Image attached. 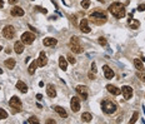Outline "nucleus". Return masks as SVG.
<instances>
[{"label":"nucleus","mask_w":145,"mask_h":124,"mask_svg":"<svg viewBox=\"0 0 145 124\" xmlns=\"http://www.w3.org/2000/svg\"><path fill=\"white\" fill-rule=\"evenodd\" d=\"M109 13L113 15V16H115L116 19H123L124 16L126 15V10H125V6H124L121 3H113L110 4L109 6Z\"/></svg>","instance_id":"f257e3e1"},{"label":"nucleus","mask_w":145,"mask_h":124,"mask_svg":"<svg viewBox=\"0 0 145 124\" xmlns=\"http://www.w3.org/2000/svg\"><path fill=\"white\" fill-rule=\"evenodd\" d=\"M90 20L94 24H96V25H101V24H105L106 23V20H108V16H106V14L104 13V11H94V13H91L90 14Z\"/></svg>","instance_id":"f03ea898"},{"label":"nucleus","mask_w":145,"mask_h":124,"mask_svg":"<svg viewBox=\"0 0 145 124\" xmlns=\"http://www.w3.org/2000/svg\"><path fill=\"white\" fill-rule=\"evenodd\" d=\"M101 109H103V112H104L105 114L110 115V114H114V113L116 112L118 107H116V104L114 101L105 99V100H103V103H101Z\"/></svg>","instance_id":"7ed1b4c3"},{"label":"nucleus","mask_w":145,"mask_h":124,"mask_svg":"<svg viewBox=\"0 0 145 124\" xmlns=\"http://www.w3.org/2000/svg\"><path fill=\"white\" fill-rule=\"evenodd\" d=\"M3 36L5 39H13L15 36V28L13 25H6L4 29H3Z\"/></svg>","instance_id":"20e7f679"},{"label":"nucleus","mask_w":145,"mask_h":124,"mask_svg":"<svg viewBox=\"0 0 145 124\" xmlns=\"http://www.w3.org/2000/svg\"><path fill=\"white\" fill-rule=\"evenodd\" d=\"M21 41L24 44H26V45H30V44H33L34 43V40H35V35L33 34V33H30V32H26V33H23V35H21Z\"/></svg>","instance_id":"39448f33"},{"label":"nucleus","mask_w":145,"mask_h":124,"mask_svg":"<svg viewBox=\"0 0 145 124\" xmlns=\"http://www.w3.org/2000/svg\"><path fill=\"white\" fill-rule=\"evenodd\" d=\"M9 105L13 109H15L16 112H19L20 108H21V100H20L18 97H11V99L9 100Z\"/></svg>","instance_id":"423d86ee"},{"label":"nucleus","mask_w":145,"mask_h":124,"mask_svg":"<svg viewBox=\"0 0 145 124\" xmlns=\"http://www.w3.org/2000/svg\"><path fill=\"white\" fill-rule=\"evenodd\" d=\"M75 90H76V93L80 95V98L83 100H86L88 99V88L85 85H78Z\"/></svg>","instance_id":"0eeeda50"},{"label":"nucleus","mask_w":145,"mask_h":124,"mask_svg":"<svg viewBox=\"0 0 145 124\" xmlns=\"http://www.w3.org/2000/svg\"><path fill=\"white\" fill-rule=\"evenodd\" d=\"M70 108L74 113H78L80 109V99L78 97H72L70 100Z\"/></svg>","instance_id":"6e6552de"},{"label":"nucleus","mask_w":145,"mask_h":124,"mask_svg":"<svg viewBox=\"0 0 145 124\" xmlns=\"http://www.w3.org/2000/svg\"><path fill=\"white\" fill-rule=\"evenodd\" d=\"M121 91H123V95H124V99L125 100H129L133 97V88L129 85H124L121 88Z\"/></svg>","instance_id":"1a4fd4ad"},{"label":"nucleus","mask_w":145,"mask_h":124,"mask_svg":"<svg viewBox=\"0 0 145 124\" xmlns=\"http://www.w3.org/2000/svg\"><path fill=\"white\" fill-rule=\"evenodd\" d=\"M48 64V58H46V54L44 53V51H41V53L39 54V59H38V65L39 67H45Z\"/></svg>","instance_id":"9d476101"},{"label":"nucleus","mask_w":145,"mask_h":124,"mask_svg":"<svg viewBox=\"0 0 145 124\" xmlns=\"http://www.w3.org/2000/svg\"><path fill=\"white\" fill-rule=\"evenodd\" d=\"M80 30L83 33H86V34L91 32V29H90V26L88 24V19H83L80 22Z\"/></svg>","instance_id":"9b49d317"},{"label":"nucleus","mask_w":145,"mask_h":124,"mask_svg":"<svg viewBox=\"0 0 145 124\" xmlns=\"http://www.w3.org/2000/svg\"><path fill=\"white\" fill-rule=\"evenodd\" d=\"M11 15L13 16H23L24 14H25V11H24V9L23 8H20V6H14L13 9H11Z\"/></svg>","instance_id":"f8f14e48"},{"label":"nucleus","mask_w":145,"mask_h":124,"mask_svg":"<svg viewBox=\"0 0 145 124\" xmlns=\"http://www.w3.org/2000/svg\"><path fill=\"white\" fill-rule=\"evenodd\" d=\"M106 90L110 93V94H113V95H119L120 93H121V89L116 88L115 85H111V84H108L106 85Z\"/></svg>","instance_id":"ddd939ff"},{"label":"nucleus","mask_w":145,"mask_h":124,"mask_svg":"<svg viewBox=\"0 0 145 124\" xmlns=\"http://www.w3.org/2000/svg\"><path fill=\"white\" fill-rule=\"evenodd\" d=\"M103 69H104V75H105V78L106 79H113L114 78V71H113V69L109 67V65H104L103 67Z\"/></svg>","instance_id":"4468645a"},{"label":"nucleus","mask_w":145,"mask_h":124,"mask_svg":"<svg viewBox=\"0 0 145 124\" xmlns=\"http://www.w3.org/2000/svg\"><path fill=\"white\" fill-rule=\"evenodd\" d=\"M14 50H15L16 54H21L23 51H24V43H23L21 40L15 41V44H14Z\"/></svg>","instance_id":"2eb2a0df"},{"label":"nucleus","mask_w":145,"mask_h":124,"mask_svg":"<svg viewBox=\"0 0 145 124\" xmlns=\"http://www.w3.org/2000/svg\"><path fill=\"white\" fill-rule=\"evenodd\" d=\"M69 45H70V49L72 50V53H75V54H80V53H83V48H81L80 43L69 44Z\"/></svg>","instance_id":"dca6fc26"},{"label":"nucleus","mask_w":145,"mask_h":124,"mask_svg":"<svg viewBox=\"0 0 145 124\" xmlns=\"http://www.w3.org/2000/svg\"><path fill=\"white\" fill-rule=\"evenodd\" d=\"M43 43H44L45 46H53V45H56L58 40H56L55 38H45Z\"/></svg>","instance_id":"f3484780"},{"label":"nucleus","mask_w":145,"mask_h":124,"mask_svg":"<svg viewBox=\"0 0 145 124\" xmlns=\"http://www.w3.org/2000/svg\"><path fill=\"white\" fill-rule=\"evenodd\" d=\"M59 67H60V69L63 70V71H65L68 69V60L64 56H60L59 58Z\"/></svg>","instance_id":"a211bd4d"},{"label":"nucleus","mask_w":145,"mask_h":124,"mask_svg":"<svg viewBox=\"0 0 145 124\" xmlns=\"http://www.w3.org/2000/svg\"><path fill=\"white\" fill-rule=\"evenodd\" d=\"M46 93H48V95H49L50 98H55V97H56V90H55V88L51 85V84H49V85L46 87Z\"/></svg>","instance_id":"6ab92c4d"},{"label":"nucleus","mask_w":145,"mask_h":124,"mask_svg":"<svg viewBox=\"0 0 145 124\" xmlns=\"http://www.w3.org/2000/svg\"><path fill=\"white\" fill-rule=\"evenodd\" d=\"M16 88L21 91V93H28V85L25 84L24 81H21V80H19L18 83H16Z\"/></svg>","instance_id":"aec40b11"},{"label":"nucleus","mask_w":145,"mask_h":124,"mask_svg":"<svg viewBox=\"0 0 145 124\" xmlns=\"http://www.w3.org/2000/svg\"><path fill=\"white\" fill-rule=\"evenodd\" d=\"M54 110L58 113L61 118H68V113H66V110L64 108H61V107H54Z\"/></svg>","instance_id":"412c9836"},{"label":"nucleus","mask_w":145,"mask_h":124,"mask_svg":"<svg viewBox=\"0 0 145 124\" xmlns=\"http://www.w3.org/2000/svg\"><path fill=\"white\" fill-rule=\"evenodd\" d=\"M4 64H5V67H6L8 69H14L15 65H16V61H15V59L10 58V59H6V60H5Z\"/></svg>","instance_id":"4be33fe9"},{"label":"nucleus","mask_w":145,"mask_h":124,"mask_svg":"<svg viewBox=\"0 0 145 124\" xmlns=\"http://www.w3.org/2000/svg\"><path fill=\"white\" fill-rule=\"evenodd\" d=\"M91 119H93V115L90 114V113H83L81 114V120L83 122L89 123V122H91Z\"/></svg>","instance_id":"5701e85b"},{"label":"nucleus","mask_w":145,"mask_h":124,"mask_svg":"<svg viewBox=\"0 0 145 124\" xmlns=\"http://www.w3.org/2000/svg\"><path fill=\"white\" fill-rule=\"evenodd\" d=\"M134 65H135V68L139 70V71H141V70H144V65H143V61L140 60V59H134Z\"/></svg>","instance_id":"b1692460"},{"label":"nucleus","mask_w":145,"mask_h":124,"mask_svg":"<svg viewBox=\"0 0 145 124\" xmlns=\"http://www.w3.org/2000/svg\"><path fill=\"white\" fill-rule=\"evenodd\" d=\"M129 25H130L131 29H138V28L140 26V23L138 22V20H135V19H133V20L130 19V20H129Z\"/></svg>","instance_id":"393cba45"},{"label":"nucleus","mask_w":145,"mask_h":124,"mask_svg":"<svg viewBox=\"0 0 145 124\" xmlns=\"http://www.w3.org/2000/svg\"><path fill=\"white\" fill-rule=\"evenodd\" d=\"M36 67H38V61H33L31 64L29 65V74H34L35 73V70H36Z\"/></svg>","instance_id":"a878e982"},{"label":"nucleus","mask_w":145,"mask_h":124,"mask_svg":"<svg viewBox=\"0 0 145 124\" xmlns=\"http://www.w3.org/2000/svg\"><path fill=\"white\" fill-rule=\"evenodd\" d=\"M81 8L83 9H89V6H90V0H81Z\"/></svg>","instance_id":"bb28decb"},{"label":"nucleus","mask_w":145,"mask_h":124,"mask_svg":"<svg viewBox=\"0 0 145 124\" xmlns=\"http://www.w3.org/2000/svg\"><path fill=\"white\" fill-rule=\"evenodd\" d=\"M138 118H139V113H138V112H135V113H134V114H133L131 119L129 120V123H130V124H133V123H135V122L138 120Z\"/></svg>","instance_id":"cd10ccee"},{"label":"nucleus","mask_w":145,"mask_h":124,"mask_svg":"<svg viewBox=\"0 0 145 124\" xmlns=\"http://www.w3.org/2000/svg\"><path fill=\"white\" fill-rule=\"evenodd\" d=\"M98 41H99V44H100L101 46H105V45L108 44V41H106V39H105V38H103V36H100V38L98 39Z\"/></svg>","instance_id":"c85d7f7f"},{"label":"nucleus","mask_w":145,"mask_h":124,"mask_svg":"<svg viewBox=\"0 0 145 124\" xmlns=\"http://www.w3.org/2000/svg\"><path fill=\"white\" fill-rule=\"evenodd\" d=\"M8 118V113L4 109H0V120L1 119H6Z\"/></svg>","instance_id":"c756f323"},{"label":"nucleus","mask_w":145,"mask_h":124,"mask_svg":"<svg viewBox=\"0 0 145 124\" xmlns=\"http://www.w3.org/2000/svg\"><path fill=\"white\" fill-rule=\"evenodd\" d=\"M75 43H80V40L78 36H71L70 38V43L69 44H75Z\"/></svg>","instance_id":"7c9ffc66"},{"label":"nucleus","mask_w":145,"mask_h":124,"mask_svg":"<svg viewBox=\"0 0 145 124\" xmlns=\"http://www.w3.org/2000/svg\"><path fill=\"white\" fill-rule=\"evenodd\" d=\"M28 122H29V123H35V124H39V123H40V122L38 120V118H36V117H30Z\"/></svg>","instance_id":"2f4dec72"},{"label":"nucleus","mask_w":145,"mask_h":124,"mask_svg":"<svg viewBox=\"0 0 145 124\" xmlns=\"http://www.w3.org/2000/svg\"><path fill=\"white\" fill-rule=\"evenodd\" d=\"M68 61H69L70 64H75V63H76L75 58H74V56H71V55H68Z\"/></svg>","instance_id":"473e14b6"},{"label":"nucleus","mask_w":145,"mask_h":124,"mask_svg":"<svg viewBox=\"0 0 145 124\" xmlns=\"http://www.w3.org/2000/svg\"><path fill=\"white\" fill-rule=\"evenodd\" d=\"M35 9L38 10V11H40V13H43V14H46V13H48V10H46L45 8H40V6H36Z\"/></svg>","instance_id":"72a5a7b5"},{"label":"nucleus","mask_w":145,"mask_h":124,"mask_svg":"<svg viewBox=\"0 0 145 124\" xmlns=\"http://www.w3.org/2000/svg\"><path fill=\"white\" fill-rule=\"evenodd\" d=\"M96 70H98V69H96V64H95V63H93V64H91V71L95 74V73H96Z\"/></svg>","instance_id":"f704fd0d"},{"label":"nucleus","mask_w":145,"mask_h":124,"mask_svg":"<svg viewBox=\"0 0 145 124\" xmlns=\"http://www.w3.org/2000/svg\"><path fill=\"white\" fill-rule=\"evenodd\" d=\"M144 10H145V4H141L138 6V11H144Z\"/></svg>","instance_id":"c9c22d12"},{"label":"nucleus","mask_w":145,"mask_h":124,"mask_svg":"<svg viewBox=\"0 0 145 124\" xmlns=\"http://www.w3.org/2000/svg\"><path fill=\"white\" fill-rule=\"evenodd\" d=\"M138 77L140 78V80H141V81H144V83H145V74H141V73H138Z\"/></svg>","instance_id":"e433bc0d"},{"label":"nucleus","mask_w":145,"mask_h":124,"mask_svg":"<svg viewBox=\"0 0 145 124\" xmlns=\"http://www.w3.org/2000/svg\"><path fill=\"white\" fill-rule=\"evenodd\" d=\"M36 99L38 100H43V95H41V94H36Z\"/></svg>","instance_id":"4c0bfd02"},{"label":"nucleus","mask_w":145,"mask_h":124,"mask_svg":"<svg viewBox=\"0 0 145 124\" xmlns=\"http://www.w3.org/2000/svg\"><path fill=\"white\" fill-rule=\"evenodd\" d=\"M89 78H90L91 80L94 79V78H95V77H94V73H91V71H90V73H89Z\"/></svg>","instance_id":"58836bf2"},{"label":"nucleus","mask_w":145,"mask_h":124,"mask_svg":"<svg viewBox=\"0 0 145 124\" xmlns=\"http://www.w3.org/2000/svg\"><path fill=\"white\" fill-rule=\"evenodd\" d=\"M18 0H9V4H16Z\"/></svg>","instance_id":"ea45409f"},{"label":"nucleus","mask_w":145,"mask_h":124,"mask_svg":"<svg viewBox=\"0 0 145 124\" xmlns=\"http://www.w3.org/2000/svg\"><path fill=\"white\" fill-rule=\"evenodd\" d=\"M71 20H72V23H74V24H76V18H75V16H72Z\"/></svg>","instance_id":"a19ab883"},{"label":"nucleus","mask_w":145,"mask_h":124,"mask_svg":"<svg viewBox=\"0 0 145 124\" xmlns=\"http://www.w3.org/2000/svg\"><path fill=\"white\" fill-rule=\"evenodd\" d=\"M4 6V1H3V0H0V8H3Z\"/></svg>","instance_id":"79ce46f5"},{"label":"nucleus","mask_w":145,"mask_h":124,"mask_svg":"<svg viewBox=\"0 0 145 124\" xmlns=\"http://www.w3.org/2000/svg\"><path fill=\"white\" fill-rule=\"evenodd\" d=\"M46 123H55V120H51V119H49V120H46Z\"/></svg>","instance_id":"37998d69"},{"label":"nucleus","mask_w":145,"mask_h":124,"mask_svg":"<svg viewBox=\"0 0 145 124\" xmlns=\"http://www.w3.org/2000/svg\"><path fill=\"white\" fill-rule=\"evenodd\" d=\"M98 1H100V3H104V0H98Z\"/></svg>","instance_id":"c03bdc74"},{"label":"nucleus","mask_w":145,"mask_h":124,"mask_svg":"<svg viewBox=\"0 0 145 124\" xmlns=\"http://www.w3.org/2000/svg\"><path fill=\"white\" fill-rule=\"evenodd\" d=\"M1 49H3V48H1V46H0V51H1Z\"/></svg>","instance_id":"a18cd8bd"},{"label":"nucleus","mask_w":145,"mask_h":124,"mask_svg":"<svg viewBox=\"0 0 145 124\" xmlns=\"http://www.w3.org/2000/svg\"><path fill=\"white\" fill-rule=\"evenodd\" d=\"M31 1H34V0H31Z\"/></svg>","instance_id":"49530a36"}]
</instances>
